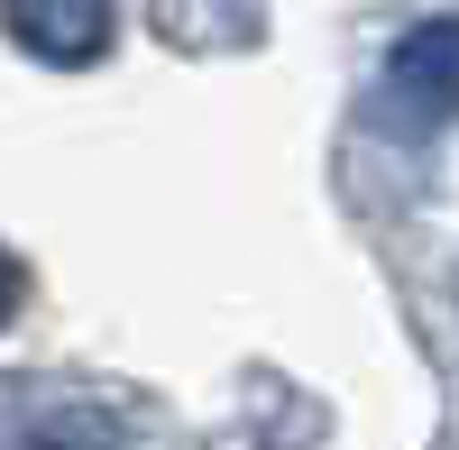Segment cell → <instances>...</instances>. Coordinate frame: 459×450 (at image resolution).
I'll return each mask as SVG.
<instances>
[{"label":"cell","instance_id":"obj_1","mask_svg":"<svg viewBox=\"0 0 459 450\" xmlns=\"http://www.w3.org/2000/svg\"><path fill=\"white\" fill-rule=\"evenodd\" d=\"M386 83H395V101L423 110V120H450V110H459V19L404 28L395 56H386Z\"/></svg>","mask_w":459,"mask_h":450},{"label":"cell","instance_id":"obj_2","mask_svg":"<svg viewBox=\"0 0 459 450\" xmlns=\"http://www.w3.org/2000/svg\"><path fill=\"white\" fill-rule=\"evenodd\" d=\"M10 37L28 56H47V65H83V56L110 47V10H101V0H19Z\"/></svg>","mask_w":459,"mask_h":450},{"label":"cell","instance_id":"obj_3","mask_svg":"<svg viewBox=\"0 0 459 450\" xmlns=\"http://www.w3.org/2000/svg\"><path fill=\"white\" fill-rule=\"evenodd\" d=\"M19 313V267H10V248H0V322Z\"/></svg>","mask_w":459,"mask_h":450}]
</instances>
